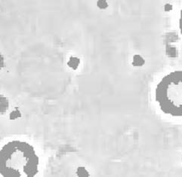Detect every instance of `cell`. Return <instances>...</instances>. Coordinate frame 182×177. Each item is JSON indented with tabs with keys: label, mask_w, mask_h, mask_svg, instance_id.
Segmentation results:
<instances>
[{
	"label": "cell",
	"mask_w": 182,
	"mask_h": 177,
	"mask_svg": "<svg viewBox=\"0 0 182 177\" xmlns=\"http://www.w3.org/2000/svg\"><path fill=\"white\" fill-rule=\"evenodd\" d=\"M39 157L30 145L12 141L0 152V173L4 177H33L38 173Z\"/></svg>",
	"instance_id": "1"
},
{
	"label": "cell",
	"mask_w": 182,
	"mask_h": 177,
	"mask_svg": "<svg viewBox=\"0 0 182 177\" xmlns=\"http://www.w3.org/2000/svg\"><path fill=\"white\" fill-rule=\"evenodd\" d=\"M156 99L162 111L172 116H182V71L164 77L156 89Z\"/></svg>",
	"instance_id": "2"
},
{
	"label": "cell",
	"mask_w": 182,
	"mask_h": 177,
	"mask_svg": "<svg viewBox=\"0 0 182 177\" xmlns=\"http://www.w3.org/2000/svg\"><path fill=\"white\" fill-rule=\"evenodd\" d=\"M79 63H80V60H79V59H77V58H73L72 57L71 59H70V62L68 63V65L70 66H71V67H73V68L75 69L74 67V65L75 66H76V68L77 67L78 64H79Z\"/></svg>",
	"instance_id": "3"
},
{
	"label": "cell",
	"mask_w": 182,
	"mask_h": 177,
	"mask_svg": "<svg viewBox=\"0 0 182 177\" xmlns=\"http://www.w3.org/2000/svg\"><path fill=\"white\" fill-rule=\"evenodd\" d=\"M77 173H78V175L80 176H88L87 171H86V169L83 168V167H80V168L78 169Z\"/></svg>",
	"instance_id": "4"
},
{
	"label": "cell",
	"mask_w": 182,
	"mask_h": 177,
	"mask_svg": "<svg viewBox=\"0 0 182 177\" xmlns=\"http://www.w3.org/2000/svg\"><path fill=\"white\" fill-rule=\"evenodd\" d=\"M18 117H20V112H19L18 109H16V111L13 112L11 113V115H10L11 119H15V118H18Z\"/></svg>",
	"instance_id": "5"
},
{
	"label": "cell",
	"mask_w": 182,
	"mask_h": 177,
	"mask_svg": "<svg viewBox=\"0 0 182 177\" xmlns=\"http://www.w3.org/2000/svg\"><path fill=\"white\" fill-rule=\"evenodd\" d=\"M98 6L101 8H105L107 7V3L106 1L101 0V1L98 2Z\"/></svg>",
	"instance_id": "6"
},
{
	"label": "cell",
	"mask_w": 182,
	"mask_h": 177,
	"mask_svg": "<svg viewBox=\"0 0 182 177\" xmlns=\"http://www.w3.org/2000/svg\"><path fill=\"white\" fill-rule=\"evenodd\" d=\"M179 27H180V30L182 33V10L181 12V17L180 20H179Z\"/></svg>",
	"instance_id": "7"
}]
</instances>
